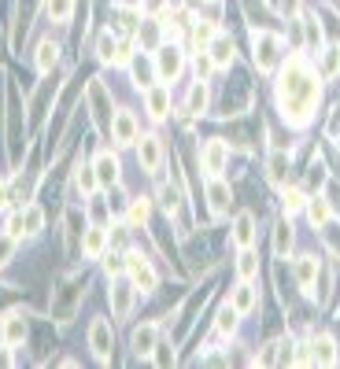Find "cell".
<instances>
[{
	"instance_id": "obj_1",
	"label": "cell",
	"mask_w": 340,
	"mask_h": 369,
	"mask_svg": "<svg viewBox=\"0 0 340 369\" xmlns=\"http://www.w3.org/2000/svg\"><path fill=\"white\" fill-rule=\"evenodd\" d=\"M318 97H322L318 70H311V63L304 55H292V60L281 67V78H277V107H281V115H285V122L307 126L314 119Z\"/></svg>"
},
{
	"instance_id": "obj_2",
	"label": "cell",
	"mask_w": 340,
	"mask_h": 369,
	"mask_svg": "<svg viewBox=\"0 0 340 369\" xmlns=\"http://www.w3.org/2000/svg\"><path fill=\"white\" fill-rule=\"evenodd\" d=\"M252 48H255V67L259 70H274L277 67V60H281V37H274V33H267V30H255L252 33Z\"/></svg>"
},
{
	"instance_id": "obj_3",
	"label": "cell",
	"mask_w": 340,
	"mask_h": 369,
	"mask_svg": "<svg viewBox=\"0 0 340 369\" xmlns=\"http://www.w3.org/2000/svg\"><path fill=\"white\" fill-rule=\"evenodd\" d=\"M126 273H129V281H134L137 292H152V288L159 285V277H156L152 263H148L141 251H129V255H126Z\"/></svg>"
},
{
	"instance_id": "obj_4",
	"label": "cell",
	"mask_w": 340,
	"mask_h": 369,
	"mask_svg": "<svg viewBox=\"0 0 340 369\" xmlns=\"http://www.w3.org/2000/svg\"><path fill=\"white\" fill-rule=\"evenodd\" d=\"M225 163H230V144L225 141H207L203 152H200V170L207 177H218L225 170Z\"/></svg>"
},
{
	"instance_id": "obj_5",
	"label": "cell",
	"mask_w": 340,
	"mask_h": 369,
	"mask_svg": "<svg viewBox=\"0 0 340 369\" xmlns=\"http://www.w3.org/2000/svg\"><path fill=\"white\" fill-rule=\"evenodd\" d=\"M181 63H185L181 48H178V45H163V48L156 52V74H159V82L174 85L178 74H181Z\"/></svg>"
},
{
	"instance_id": "obj_6",
	"label": "cell",
	"mask_w": 340,
	"mask_h": 369,
	"mask_svg": "<svg viewBox=\"0 0 340 369\" xmlns=\"http://www.w3.org/2000/svg\"><path fill=\"white\" fill-rule=\"evenodd\" d=\"M111 343H115V336H111V321L97 318L89 325V347H92V355H97L100 362H111Z\"/></svg>"
},
{
	"instance_id": "obj_7",
	"label": "cell",
	"mask_w": 340,
	"mask_h": 369,
	"mask_svg": "<svg viewBox=\"0 0 340 369\" xmlns=\"http://www.w3.org/2000/svg\"><path fill=\"white\" fill-rule=\"evenodd\" d=\"M134 281H111V310H115V318H129V310H134Z\"/></svg>"
},
{
	"instance_id": "obj_8",
	"label": "cell",
	"mask_w": 340,
	"mask_h": 369,
	"mask_svg": "<svg viewBox=\"0 0 340 369\" xmlns=\"http://www.w3.org/2000/svg\"><path fill=\"white\" fill-rule=\"evenodd\" d=\"M137 159H141V166H144L148 174H156L159 163H163V144H159V137H152V133L141 137L137 141Z\"/></svg>"
},
{
	"instance_id": "obj_9",
	"label": "cell",
	"mask_w": 340,
	"mask_h": 369,
	"mask_svg": "<svg viewBox=\"0 0 340 369\" xmlns=\"http://www.w3.org/2000/svg\"><path fill=\"white\" fill-rule=\"evenodd\" d=\"M207 55L215 60V67H230L237 60V48H233V37L230 33H215L211 41H207Z\"/></svg>"
},
{
	"instance_id": "obj_10",
	"label": "cell",
	"mask_w": 340,
	"mask_h": 369,
	"mask_svg": "<svg viewBox=\"0 0 340 369\" xmlns=\"http://www.w3.org/2000/svg\"><path fill=\"white\" fill-rule=\"evenodd\" d=\"M111 141L115 144H137V119L129 115V111H119V115L111 119Z\"/></svg>"
},
{
	"instance_id": "obj_11",
	"label": "cell",
	"mask_w": 340,
	"mask_h": 369,
	"mask_svg": "<svg viewBox=\"0 0 340 369\" xmlns=\"http://www.w3.org/2000/svg\"><path fill=\"white\" fill-rule=\"evenodd\" d=\"M92 170H97V181L104 184V189H107V184H119V159L111 155L107 148H104V152H97V163H92Z\"/></svg>"
},
{
	"instance_id": "obj_12",
	"label": "cell",
	"mask_w": 340,
	"mask_h": 369,
	"mask_svg": "<svg viewBox=\"0 0 340 369\" xmlns=\"http://www.w3.org/2000/svg\"><path fill=\"white\" fill-rule=\"evenodd\" d=\"M166 111H170V85H152L148 89V115L156 122H163Z\"/></svg>"
},
{
	"instance_id": "obj_13",
	"label": "cell",
	"mask_w": 340,
	"mask_h": 369,
	"mask_svg": "<svg viewBox=\"0 0 340 369\" xmlns=\"http://www.w3.org/2000/svg\"><path fill=\"white\" fill-rule=\"evenodd\" d=\"M82 251H85V258H100L107 251V229L104 226H89L85 240H82Z\"/></svg>"
},
{
	"instance_id": "obj_14",
	"label": "cell",
	"mask_w": 340,
	"mask_h": 369,
	"mask_svg": "<svg viewBox=\"0 0 340 369\" xmlns=\"http://www.w3.org/2000/svg\"><path fill=\"white\" fill-rule=\"evenodd\" d=\"M230 307H233L237 314H252V310H255V288H252V281H240V285L230 292Z\"/></svg>"
},
{
	"instance_id": "obj_15",
	"label": "cell",
	"mask_w": 340,
	"mask_h": 369,
	"mask_svg": "<svg viewBox=\"0 0 340 369\" xmlns=\"http://www.w3.org/2000/svg\"><path fill=\"white\" fill-rule=\"evenodd\" d=\"M134 351L137 355H152V351L159 347V329L156 325H141V329H134Z\"/></svg>"
},
{
	"instance_id": "obj_16",
	"label": "cell",
	"mask_w": 340,
	"mask_h": 369,
	"mask_svg": "<svg viewBox=\"0 0 340 369\" xmlns=\"http://www.w3.org/2000/svg\"><path fill=\"white\" fill-rule=\"evenodd\" d=\"M252 240H255V218L244 211V214H237V221H233V244H237V248H252Z\"/></svg>"
},
{
	"instance_id": "obj_17",
	"label": "cell",
	"mask_w": 340,
	"mask_h": 369,
	"mask_svg": "<svg viewBox=\"0 0 340 369\" xmlns=\"http://www.w3.org/2000/svg\"><path fill=\"white\" fill-rule=\"evenodd\" d=\"M311 351H314V362H318V365H336V340L329 336V332L314 336Z\"/></svg>"
},
{
	"instance_id": "obj_18",
	"label": "cell",
	"mask_w": 340,
	"mask_h": 369,
	"mask_svg": "<svg viewBox=\"0 0 340 369\" xmlns=\"http://www.w3.org/2000/svg\"><path fill=\"white\" fill-rule=\"evenodd\" d=\"M304 211H307V218H311V226H314V229H322L326 221L333 218V207H329V199H326V196H311Z\"/></svg>"
},
{
	"instance_id": "obj_19",
	"label": "cell",
	"mask_w": 340,
	"mask_h": 369,
	"mask_svg": "<svg viewBox=\"0 0 340 369\" xmlns=\"http://www.w3.org/2000/svg\"><path fill=\"white\" fill-rule=\"evenodd\" d=\"M207 196H211V211H215V218H222L225 211H230V189H225V181L211 177V184H207Z\"/></svg>"
},
{
	"instance_id": "obj_20",
	"label": "cell",
	"mask_w": 340,
	"mask_h": 369,
	"mask_svg": "<svg viewBox=\"0 0 340 369\" xmlns=\"http://www.w3.org/2000/svg\"><path fill=\"white\" fill-rule=\"evenodd\" d=\"M26 340V321L18 314H8L4 318V347H18Z\"/></svg>"
},
{
	"instance_id": "obj_21",
	"label": "cell",
	"mask_w": 340,
	"mask_h": 369,
	"mask_svg": "<svg viewBox=\"0 0 340 369\" xmlns=\"http://www.w3.org/2000/svg\"><path fill=\"white\" fill-rule=\"evenodd\" d=\"M296 281L304 285V288H311V285L318 281V258H314V255H304V258L296 263Z\"/></svg>"
},
{
	"instance_id": "obj_22",
	"label": "cell",
	"mask_w": 340,
	"mask_h": 369,
	"mask_svg": "<svg viewBox=\"0 0 340 369\" xmlns=\"http://www.w3.org/2000/svg\"><path fill=\"white\" fill-rule=\"evenodd\" d=\"M267 177H270V184H285V177H289V155H285V152H274V155H270Z\"/></svg>"
},
{
	"instance_id": "obj_23",
	"label": "cell",
	"mask_w": 340,
	"mask_h": 369,
	"mask_svg": "<svg viewBox=\"0 0 340 369\" xmlns=\"http://www.w3.org/2000/svg\"><path fill=\"white\" fill-rule=\"evenodd\" d=\"M237 273H240V281H252V277L259 273V258H255V251H252V248H240Z\"/></svg>"
},
{
	"instance_id": "obj_24",
	"label": "cell",
	"mask_w": 340,
	"mask_h": 369,
	"mask_svg": "<svg viewBox=\"0 0 340 369\" xmlns=\"http://www.w3.org/2000/svg\"><path fill=\"white\" fill-rule=\"evenodd\" d=\"M45 229V211L41 207H37V203H30V207L23 211V233H41Z\"/></svg>"
},
{
	"instance_id": "obj_25",
	"label": "cell",
	"mask_w": 340,
	"mask_h": 369,
	"mask_svg": "<svg viewBox=\"0 0 340 369\" xmlns=\"http://www.w3.org/2000/svg\"><path fill=\"white\" fill-rule=\"evenodd\" d=\"M281 207H285V214L292 218L296 211H304V207H307V196H304V192H299L296 184H292V189H285V192H281Z\"/></svg>"
},
{
	"instance_id": "obj_26",
	"label": "cell",
	"mask_w": 340,
	"mask_h": 369,
	"mask_svg": "<svg viewBox=\"0 0 340 369\" xmlns=\"http://www.w3.org/2000/svg\"><path fill=\"white\" fill-rule=\"evenodd\" d=\"M55 60H60V45L45 41L41 48H37V70H41V74H48V70L55 67Z\"/></svg>"
},
{
	"instance_id": "obj_27",
	"label": "cell",
	"mask_w": 340,
	"mask_h": 369,
	"mask_svg": "<svg viewBox=\"0 0 340 369\" xmlns=\"http://www.w3.org/2000/svg\"><path fill=\"white\" fill-rule=\"evenodd\" d=\"M148 214H152V203H148V196H137L134 203H129V226H144L148 221Z\"/></svg>"
},
{
	"instance_id": "obj_28",
	"label": "cell",
	"mask_w": 340,
	"mask_h": 369,
	"mask_svg": "<svg viewBox=\"0 0 340 369\" xmlns=\"http://www.w3.org/2000/svg\"><path fill=\"white\" fill-rule=\"evenodd\" d=\"M45 11L52 23H67L70 11H74V0H45Z\"/></svg>"
},
{
	"instance_id": "obj_29",
	"label": "cell",
	"mask_w": 340,
	"mask_h": 369,
	"mask_svg": "<svg viewBox=\"0 0 340 369\" xmlns=\"http://www.w3.org/2000/svg\"><path fill=\"white\" fill-rule=\"evenodd\" d=\"M292 248V226L289 221H277V229H274V255H285Z\"/></svg>"
},
{
	"instance_id": "obj_30",
	"label": "cell",
	"mask_w": 340,
	"mask_h": 369,
	"mask_svg": "<svg viewBox=\"0 0 340 369\" xmlns=\"http://www.w3.org/2000/svg\"><path fill=\"white\" fill-rule=\"evenodd\" d=\"M203 107H207V82H196L188 92V115H203Z\"/></svg>"
},
{
	"instance_id": "obj_31",
	"label": "cell",
	"mask_w": 340,
	"mask_h": 369,
	"mask_svg": "<svg viewBox=\"0 0 340 369\" xmlns=\"http://www.w3.org/2000/svg\"><path fill=\"white\" fill-rule=\"evenodd\" d=\"M115 52H119V41H115V33H100V45H97V55L104 63H115Z\"/></svg>"
},
{
	"instance_id": "obj_32",
	"label": "cell",
	"mask_w": 340,
	"mask_h": 369,
	"mask_svg": "<svg viewBox=\"0 0 340 369\" xmlns=\"http://www.w3.org/2000/svg\"><path fill=\"white\" fill-rule=\"evenodd\" d=\"M218 30H215V23H203V18H196V26H193V37H196V45H203L207 48V41H211Z\"/></svg>"
},
{
	"instance_id": "obj_33",
	"label": "cell",
	"mask_w": 340,
	"mask_h": 369,
	"mask_svg": "<svg viewBox=\"0 0 340 369\" xmlns=\"http://www.w3.org/2000/svg\"><path fill=\"white\" fill-rule=\"evenodd\" d=\"M211 70H215V60H211V55H207V48L196 55V82H207V78H211Z\"/></svg>"
},
{
	"instance_id": "obj_34",
	"label": "cell",
	"mask_w": 340,
	"mask_h": 369,
	"mask_svg": "<svg viewBox=\"0 0 340 369\" xmlns=\"http://www.w3.org/2000/svg\"><path fill=\"white\" fill-rule=\"evenodd\" d=\"M74 181H78V189H82V192H92V189L100 184V181H97V170H92V166H82Z\"/></svg>"
},
{
	"instance_id": "obj_35",
	"label": "cell",
	"mask_w": 340,
	"mask_h": 369,
	"mask_svg": "<svg viewBox=\"0 0 340 369\" xmlns=\"http://www.w3.org/2000/svg\"><path fill=\"white\" fill-rule=\"evenodd\" d=\"M237 318H240V314H237L233 307H222V310H218V321H215V325H218V332H233Z\"/></svg>"
},
{
	"instance_id": "obj_36",
	"label": "cell",
	"mask_w": 340,
	"mask_h": 369,
	"mask_svg": "<svg viewBox=\"0 0 340 369\" xmlns=\"http://www.w3.org/2000/svg\"><path fill=\"white\" fill-rule=\"evenodd\" d=\"M296 351H292V362L296 365H311L314 362V351H311V343H292Z\"/></svg>"
},
{
	"instance_id": "obj_37",
	"label": "cell",
	"mask_w": 340,
	"mask_h": 369,
	"mask_svg": "<svg viewBox=\"0 0 340 369\" xmlns=\"http://www.w3.org/2000/svg\"><path fill=\"white\" fill-rule=\"evenodd\" d=\"M159 203L166 211H178V189H170V184H163L159 189Z\"/></svg>"
},
{
	"instance_id": "obj_38",
	"label": "cell",
	"mask_w": 340,
	"mask_h": 369,
	"mask_svg": "<svg viewBox=\"0 0 340 369\" xmlns=\"http://www.w3.org/2000/svg\"><path fill=\"white\" fill-rule=\"evenodd\" d=\"M277 347H281V343H267V347H262V355H259L255 362H262V365H274V362H277Z\"/></svg>"
},
{
	"instance_id": "obj_39",
	"label": "cell",
	"mask_w": 340,
	"mask_h": 369,
	"mask_svg": "<svg viewBox=\"0 0 340 369\" xmlns=\"http://www.w3.org/2000/svg\"><path fill=\"white\" fill-rule=\"evenodd\" d=\"M141 4H144V11H163L166 0H141Z\"/></svg>"
},
{
	"instance_id": "obj_40",
	"label": "cell",
	"mask_w": 340,
	"mask_h": 369,
	"mask_svg": "<svg viewBox=\"0 0 340 369\" xmlns=\"http://www.w3.org/2000/svg\"><path fill=\"white\" fill-rule=\"evenodd\" d=\"M4 207H8V184L0 181V211H4Z\"/></svg>"
},
{
	"instance_id": "obj_41",
	"label": "cell",
	"mask_w": 340,
	"mask_h": 369,
	"mask_svg": "<svg viewBox=\"0 0 340 369\" xmlns=\"http://www.w3.org/2000/svg\"><path fill=\"white\" fill-rule=\"evenodd\" d=\"M336 52H340V48H336Z\"/></svg>"
}]
</instances>
